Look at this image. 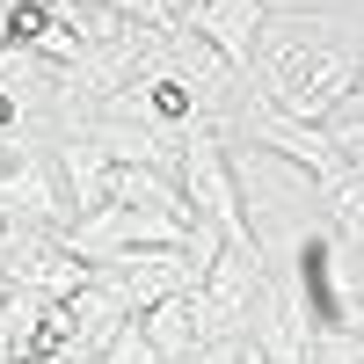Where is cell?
I'll list each match as a JSON object with an SVG mask.
<instances>
[{"mask_svg": "<svg viewBox=\"0 0 364 364\" xmlns=\"http://www.w3.org/2000/svg\"><path fill=\"white\" fill-rule=\"evenodd\" d=\"M139 328H146V343L161 350V364H190L197 350L219 343V336H211V321H204V299H197V291L161 299L154 314H139Z\"/></svg>", "mask_w": 364, "mask_h": 364, "instance_id": "cell-7", "label": "cell"}, {"mask_svg": "<svg viewBox=\"0 0 364 364\" xmlns=\"http://www.w3.org/2000/svg\"><path fill=\"white\" fill-rule=\"evenodd\" d=\"M175 22L197 29L233 73H255V44H262V29H269V8H262V0H197V8H182Z\"/></svg>", "mask_w": 364, "mask_h": 364, "instance_id": "cell-6", "label": "cell"}, {"mask_svg": "<svg viewBox=\"0 0 364 364\" xmlns=\"http://www.w3.org/2000/svg\"><path fill=\"white\" fill-rule=\"evenodd\" d=\"M0 291H37L51 306L87 291V262L73 255L66 233L44 226H0Z\"/></svg>", "mask_w": 364, "mask_h": 364, "instance_id": "cell-4", "label": "cell"}, {"mask_svg": "<svg viewBox=\"0 0 364 364\" xmlns=\"http://www.w3.org/2000/svg\"><path fill=\"white\" fill-rule=\"evenodd\" d=\"M95 364H161V350L146 343V328L132 321V328H124V336H117V343H109V350H102Z\"/></svg>", "mask_w": 364, "mask_h": 364, "instance_id": "cell-11", "label": "cell"}, {"mask_svg": "<svg viewBox=\"0 0 364 364\" xmlns=\"http://www.w3.org/2000/svg\"><path fill=\"white\" fill-rule=\"evenodd\" d=\"M357 95H364V80H357ZM357 117H364V109H357Z\"/></svg>", "mask_w": 364, "mask_h": 364, "instance_id": "cell-14", "label": "cell"}, {"mask_svg": "<svg viewBox=\"0 0 364 364\" xmlns=\"http://www.w3.org/2000/svg\"><path fill=\"white\" fill-rule=\"evenodd\" d=\"M262 291H269V255H262V248H226L219 262H211V277L197 284L211 336H219V343L248 336V314H255Z\"/></svg>", "mask_w": 364, "mask_h": 364, "instance_id": "cell-5", "label": "cell"}, {"mask_svg": "<svg viewBox=\"0 0 364 364\" xmlns=\"http://www.w3.org/2000/svg\"><path fill=\"white\" fill-rule=\"evenodd\" d=\"M321 204H328V219L343 226V240L364 248V168H343V175L321 190Z\"/></svg>", "mask_w": 364, "mask_h": 364, "instance_id": "cell-9", "label": "cell"}, {"mask_svg": "<svg viewBox=\"0 0 364 364\" xmlns=\"http://www.w3.org/2000/svg\"><path fill=\"white\" fill-rule=\"evenodd\" d=\"M182 197H190V211L204 226H219L226 233V248H255V233H248V204H240V182H233V146L226 132H190L182 139Z\"/></svg>", "mask_w": 364, "mask_h": 364, "instance_id": "cell-3", "label": "cell"}, {"mask_svg": "<svg viewBox=\"0 0 364 364\" xmlns=\"http://www.w3.org/2000/svg\"><path fill=\"white\" fill-rule=\"evenodd\" d=\"M58 139V168H66V197H73V211H80V219H95V211L109 204V161H102V146L95 139H87V132H51ZM73 219V226H80Z\"/></svg>", "mask_w": 364, "mask_h": 364, "instance_id": "cell-8", "label": "cell"}, {"mask_svg": "<svg viewBox=\"0 0 364 364\" xmlns=\"http://www.w3.org/2000/svg\"><path fill=\"white\" fill-rule=\"evenodd\" d=\"M95 8H109L117 22H132V29H175L168 0H95Z\"/></svg>", "mask_w": 364, "mask_h": 364, "instance_id": "cell-10", "label": "cell"}, {"mask_svg": "<svg viewBox=\"0 0 364 364\" xmlns=\"http://www.w3.org/2000/svg\"><path fill=\"white\" fill-rule=\"evenodd\" d=\"M73 197H66V168H58V139H22L15 132V161L0 175V226H44V233H73Z\"/></svg>", "mask_w": 364, "mask_h": 364, "instance_id": "cell-2", "label": "cell"}, {"mask_svg": "<svg viewBox=\"0 0 364 364\" xmlns=\"http://www.w3.org/2000/svg\"><path fill=\"white\" fill-rule=\"evenodd\" d=\"M291 37L255 44V95H269L291 124H328L364 80V29L336 22H284Z\"/></svg>", "mask_w": 364, "mask_h": 364, "instance_id": "cell-1", "label": "cell"}, {"mask_svg": "<svg viewBox=\"0 0 364 364\" xmlns=\"http://www.w3.org/2000/svg\"><path fill=\"white\" fill-rule=\"evenodd\" d=\"M240 364H262V357H255V350H248V357H240Z\"/></svg>", "mask_w": 364, "mask_h": 364, "instance_id": "cell-13", "label": "cell"}, {"mask_svg": "<svg viewBox=\"0 0 364 364\" xmlns=\"http://www.w3.org/2000/svg\"><path fill=\"white\" fill-rule=\"evenodd\" d=\"M328 139H336V154H343L350 168H364V117H343V124L328 132Z\"/></svg>", "mask_w": 364, "mask_h": 364, "instance_id": "cell-12", "label": "cell"}]
</instances>
